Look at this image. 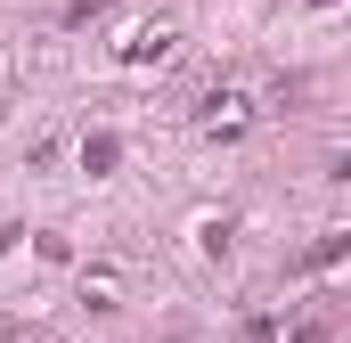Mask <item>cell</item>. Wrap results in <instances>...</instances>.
I'll use <instances>...</instances> for the list:
<instances>
[{
    "instance_id": "cell-2",
    "label": "cell",
    "mask_w": 351,
    "mask_h": 343,
    "mask_svg": "<svg viewBox=\"0 0 351 343\" xmlns=\"http://www.w3.org/2000/svg\"><path fill=\"white\" fill-rule=\"evenodd\" d=\"M245 343H286V327H278V319H254V327H245Z\"/></svg>"
},
{
    "instance_id": "cell-1",
    "label": "cell",
    "mask_w": 351,
    "mask_h": 343,
    "mask_svg": "<svg viewBox=\"0 0 351 343\" xmlns=\"http://www.w3.org/2000/svg\"><path fill=\"white\" fill-rule=\"evenodd\" d=\"M172 49H180V33H172V25H131V33H123V58H131V66H147V58L164 66Z\"/></svg>"
}]
</instances>
